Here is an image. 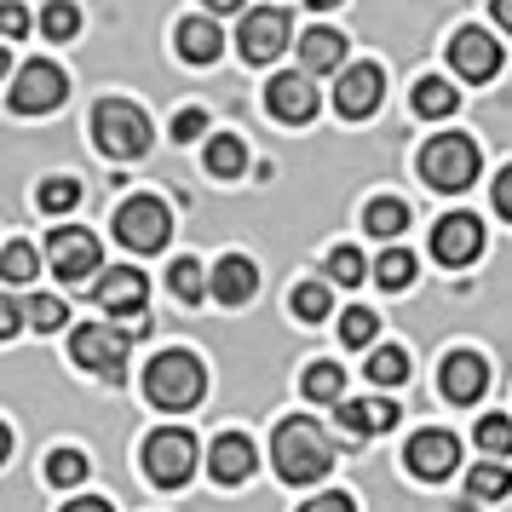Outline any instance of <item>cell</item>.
I'll list each match as a JSON object with an SVG mask.
<instances>
[{
	"label": "cell",
	"instance_id": "bcb514c9",
	"mask_svg": "<svg viewBox=\"0 0 512 512\" xmlns=\"http://www.w3.org/2000/svg\"><path fill=\"white\" fill-rule=\"evenodd\" d=\"M489 12H495V24L512 29V0H489Z\"/></svg>",
	"mask_w": 512,
	"mask_h": 512
},
{
	"label": "cell",
	"instance_id": "5bb4252c",
	"mask_svg": "<svg viewBox=\"0 0 512 512\" xmlns=\"http://www.w3.org/2000/svg\"><path fill=\"white\" fill-rule=\"evenodd\" d=\"M380 93H386L380 64H351V70L340 75V87H334V104H340V116L346 121H363V116L380 110Z\"/></svg>",
	"mask_w": 512,
	"mask_h": 512
},
{
	"label": "cell",
	"instance_id": "e0dca14e",
	"mask_svg": "<svg viewBox=\"0 0 512 512\" xmlns=\"http://www.w3.org/2000/svg\"><path fill=\"white\" fill-rule=\"evenodd\" d=\"M208 294H213L219 305H248V300L259 294V271H254V259H248V254H225L219 265H213Z\"/></svg>",
	"mask_w": 512,
	"mask_h": 512
},
{
	"label": "cell",
	"instance_id": "f1b7e54d",
	"mask_svg": "<svg viewBox=\"0 0 512 512\" xmlns=\"http://www.w3.org/2000/svg\"><path fill=\"white\" fill-rule=\"evenodd\" d=\"M167 288H173V300H179V305H202V300H208V277H202V265H196V259H179V265L167 271Z\"/></svg>",
	"mask_w": 512,
	"mask_h": 512
},
{
	"label": "cell",
	"instance_id": "4316f807",
	"mask_svg": "<svg viewBox=\"0 0 512 512\" xmlns=\"http://www.w3.org/2000/svg\"><path fill=\"white\" fill-rule=\"evenodd\" d=\"M300 392L311 397V403H340V392H346V374H340V363H311L300 380Z\"/></svg>",
	"mask_w": 512,
	"mask_h": 512
},
{
	"label": "cell",
	"instance_id": "c3c4849f",
	"mask_svg": "<svg viewBox=\"0 0 512 512\" xmlns=\"http://www.w3.org/2000/svg\"><path fill=\"white\" fill-rule=\"evenodd\" d=\"M6 455H12V432L0 426V466H6Z\"/></svg>",
	"mask_w": 512,
	"mask_h": 512
},
{
	"label": "cell",
	"instance_id": "681fc988",
	"mask_svg": "<svg viewBox=\"0 0 512 512\" xmlns=\"http://www.w3.org/2000/svg\"><path fill=\"white\" fill-rule=\"evenodd\" d=\"M334 6H340V0H311V12H334Z\"/></svg>",
	"mask_w": 512,
	"mask_h": 512
},
{
	"label": "cell",
	"instance_id": "ac0fdd59",
	"mask_svg": "<svg viewBox=\"0 0 512 512\" xmlns=\"http://www.w3.org/2000/svg\"><path fill=\"white\" fill-rule=\"evenodd\" d=\"M254 443L242 438V432H219L213 438V455H208V472H213V484H248L254 478Z\"/></svg>",
	"mask_w": 512,
	"mask_h": 512
},
{
	"label": "cell",
	"instance_id": "4fadbf2b",
	"mask_svg": "<svg viewBox=\"0 0 512 512\" xmlns=\"http://www.w3.org/2000/svg\"><path fill=\"white\" fill-rule=\"evenodd\" d=\"M403 461H409V472H415V478L438 484V478H449V472H455V461H461V443H455V432H415V438H409V449H403Z\"/></svg>",
	"mask_w": 512,
	"mask_h": 512
},
{
	"label": "cell",
	"instance_id": "74e56055",
	"mask_svg": "<svg viewBox=\"0 0 512 512\" xmlns=\"http://www.w3.org/2000/svg\"><path fill=\"white\" fill-rule=\"evenodd\" d=\"M75 29H81V12H75L70 0H52L47 12H41V35L47 41H70Z\"/></svg>",
	"mask_w": 512,
	"mask_h": 512
},
{
	"label": "cell",
	"instance_id": "cb8c5ba5",
	"mask_svg": "<svg viewBox=\"0 0 512 512\" xmlns=\"http://www.w3.org/2000/svg\"><path fill=\"white\" fill-rule=\"evenodd\" d=\"M466 495H472V501H507V495H512V472H507V461H484V466H472V478H466Z\"/></svg>",
	"mask_w": 512,
	"mask_h": 512
},
{
	"label": "cell",
	"instance_id": "ab89813d",
	"mask_svg": "<svg viewBox=\"0 0 512 512\" xmlns=\"http://www.w3.org/2000/svg\"><path fill=\"white\" fill-rule=\"evenodd\" d=\"M202 133H208V110H196V104H190V110H179V116H173V139H179V144L202 139Z\"/></svg>",
	"mask_w": 512,
	"mask_h": 512
},
{
	"label": "cell",
	"instance_id": "30bf717a",
	"mask_svg": "<svg viewBox=\"0 0 512 512\" xmlns=\"http://www.w3.org/2000/svg\"><path fill=\"white\" fill-rule=\"evenodd\" d=\"M47 254H52V271L70 282V288H81L93 271H104V259H98V236L75 231V225H58V231L47 236Z\"/></svg>",
	"mask_w": 512,
	"mask_h": 512
},
{
	"label": "cell",
	"instance_id": "44dd1931",
	"mask_svg": "<svg viewBox=\"0 0 512 512\" xmlns=\"http://www.w3.org/2000/svg\"><path fill=\"white\" fill-rule=\"evenodd\" d=\"M300 64H305L311 81L328 75V70H340V64H346V35H340V29H311L300 41Z\"/></svg>",
	"mask_w": 512,
	"mask_h": 512
},
{
	"label": "cell",
	"instance_id": "836d02e7",
	"mask_svg": "<svg viewBox=\"0 0 512 512\" xmlns=\"http://www.w3.org/2000/svg\"><path fill=\"white\" fill-rule=\"evenodd\" d=\"M328 305H334L328 282H300V288H294V317H300V323H317V317H328Z\"/></svg>",
	"mask_w": 512,
	"mask_h": 512
},
{
	"label": "cell",
	"instance_id": "d6a6232c",
	"mask_svg": "<svg viewBox=\"0 0 512 512\" xmlns=\"http://www.w3.org/2000/svg\"><path fill=\"white\" fill-rule=\"evenodd\" d=\"M47 484H58V489L87 484V455H75V449H52V461H47Z\"/></svg>",
	"mask_w": 512,
	"mask_h": 512
},
{
	"label": "cell",
	"instance_id": "83f0119b",
	"mask_svg": "<svg viewBox=\"0 0 512 512\" xmlns=\"http://www.w3.org/2000/svg\"><path fill=\"white\" fill-rule=\"evenodd\" d=\"M248 167V150H242V139L236 133H219V139L208 144V173L213 179H236Z\"/></svg>",
	"mask_w": 512,
	"mask_h": 512
},
{
	"label": "cell",
	"instance_id": "ee69618b",
	"mask_svg": "<svg viewBox=\"0 0 512 512\" xmlns=\"http://www.w3.org/2000/svg\"><path fill=\"white\" fill-rule=\"evenodd\" d=\"M495 213H501V219L512 225V167L501 173V179H495Z\"/></svg>",
	"mask_w": 512,
	"mask_h": 512
},
{
	"label": "cell",
	"instance_id": "2e32d148",
	"mask_svg": "<svg viewBox=\"0 0 512 512\" xmlns=\"http://www.w3.org/2000/svg\"><path fill=\"white\" fill-rule=\"evenodd\" d=\"M449 64H455L461 81H489V75L501 70V41L484 35V29H461L449 41Z\"/></svg>",
	"mask_w": 512,
	"mask_h": 512
},
{
	"label": "cell",
	"instance_id": "9a60e30c",
	"mask_svg": "<svg viewBox=\"0 0 512 512\" xmlns=\"http://www.w3.org/2000/svg\"><path fill=\"white\" fill-rule=\"evenodd\" d=\"M438 392L449 403H478L489 392V363L478 351H449L443 357V374H438Z\"/></svg>",
	"mask_w": 512,
	"mask_h": 512
},
{
	"label": "cell",
	"instance_id": "484cf974",
	"mask_svg": "<svg viewBox=\"0 0 512 512\" xmlns=\"http://www.w3.org/2000/svg\"><path fill=\"white\" fill-rule=\"evenodd\" d=\"M415 254H403V248H386V254L374 259V282H380V288H386V294H403V288H409V282H415Z\"/></svg>",
	"mask_w": 512,
	"mask_h": 512
},
{
	"label": "cell",
	"instance_id": "7bdbcfd3",
	"mask_svg": "<svg viewBox=\"0 0 512 512\" xmlns=\"http://www.w3.org/2000/svg\"><path fill=\"white\" fill-rule=\"evenodd\" d=\"M24 323H29V317H24V305H18V300H6V294H0V340H12V334H18Z\"/></svg>",
	"mask_w": 512,
	"mask_h": 512
},
{
	"label": "cell",
	"instance_id": "f35d334b",
	"mask_svg": "<svg viewBox=\"0 0 512 512\" xmlns=\"http://www.w3.org/2000/svg\"><path fill=\"white\" fill-rule=\"evenodd\" d=\"M363 271H369V265H363V254H357V248H334V254H328V277L340 282V288H357V282H363Z\"/></svg>",
	"mask_w": 512,
	"mask_h": 512
},
{
	"label": "cell",
	"instance_id": "7402d4cb",
	"mask_svg": "<svg viewBox=\"0 0 512 512\" xmlns=\"http://www.w3.org/2000/svg\"><path fill=\"white\" fill-rule=\"evenodd\" d=\"M173 41H179V52H185L190 64H213V58L225 52V29H219V24H208V18H185Z\"/></svg>",
	"mask_w": 512,
	"mask_h": 512
},
{
	"label": "cell",
	"instance_id": "3957f363",
	"mask_svg": "<svg viewBox=\"0 0 512 512\" xmlns=\"http://www.w3.org/2000/svg\"><path fill=\"white\" fill-rule=\"evenodd\" d=\"M93 139L104 156L139 162L144 150H150V116H144L139 104H127V98H104L93 110Z\"/></svg>",
	"mask_w": 512,
	"mask_h": 512
},
{
	"label": "cell",
	"instance_id": "7dc6e473",
	"mask_svg": "<svg viewBox=\"0 0 512 512\" xmlns=\"http://www.w3.org/2000/svg\"><path fill=\"white\" fill-rule=\"evenodd\" d=\"M202 6H208V12H242L248 0H202Z\"/></svg>",
	"mask_w": 512,
	"mask_h": 512
},
{
	"label": "cell",
	"instance_id": "d590c367",
	"mask_svg": "<svg viewBox=\"0 0 512 512\" xmlns=\"http://www.w3.org/2000/svg\"><path fill=\"white\" fill-rule=\"evenodd\" d=\"M35 202H41V213H70L75 202H81V185H75V179H41Z\"/></svg>",
	"mask_w": 512,
	"mask_h": 512
},
{
	"label": "cell",
	"instance_id": "277c9868",
	"mask_svg": "<svg viewBox=\"0 0 512 512\" xmlns=\"http://www.w3.org/2000/svg\"><path fill=\"white\" fill-rule=\"evenodd\" d=\"M420 179L432 190H466L478 179V144L466 133H438L420 150Z\"/></svg>",
	"mask_w": 512,
	"mask_h": 512
},
{
	"label": "cell",
	"instance_id": "9c48e42d",
	"mask_svg": "<svg viewBox=\"0 0 512 512\" xmlns=\"http://www.w3.org/2000/svg\"><path fill=\"white\" fill-rule=\"evenodd\" d=\"M242 58L248 64H271V58H282L288 52V41H294V18L282 12V6H259V12H248L242 18Z\"/></svg>",
	"mask_w": 512,
	"mask_h": 512
},
{
	"label": "cell",
	"instance_id": "f6af8a7d",
	"mask_svg": "<svg viewBox=\"0 0 512 512\" xmlns=\"http://www.w3.org/2000/svg\"><path fill=\"white\" fill-rule=\"evenodd\" d=\"M64 512H116V507H110V501H93V495H87V501H70Z\"/></svg>",
	"mask_w": 512,
	"mask_h": 512
},
{
	"label": "cell",
	"instance_id": "5b68a950",
	"mask_svg": "<svg viewBox=\"0 0 512 512\" xmlns=\"http://www.w3.org/2000/svg\"><path fill=\"white\" fill-rule=\"evenodd\" d=\"M167 236H173V213H167V202H156V196H133V202H121L116 242L127 248V254H162Z\"/></svg>",
	"mask_w": 512,
	"mask_h": 512
},
{
	"label": "cell",
	"instance_id": "ffe728a7",
	"mask_svg": "<svg viewBox=\"0 0 512 512\" xmlns=\"http://www.w3.org/2000/svg\"><path fill=\"white\" fill-rule=\"evenodd\" d=\"M340 426L351 438H380L397 426V403L392 397H351V403H340Z\"/></svg>",
	"mask_w": 512,
	"mask_h": 512
},
{
	"label": "cell",
	"instance_id": "1f68e13d",
	"mask_svg": "<svg viewBox=\"0 0 512 512\" xmlns=\"http://www.w3.org/2000/svg\"><path fill=\"white\" fill-rule=\"evenodd\" d=\"M374 334H380V317H374V311H363V305H351V311H340V340H346L351 351L374 346Z\"/></svg>",
	"mask_w": 512,
	"mask_h": 512
},
{
	"label": "cell",
	"instance_id": "8992f818",
	"mask_svg": "<svg viewBox=\"0 0 512 512\" xmlns=\"http://www.w3.org/2000/svg\"><path fill=\"white\" fill-rule=\"evenodd\" d=\"M144 472H150V484H162V489H185L190 472H196V438L185 426L150 432L144 438Z\"/></svg>",
	"mask_w": 512,
	"mask_h": 512
},
{
	"label": "cell",
	"instance_id": "e575fe53",
	"mask_svg": "<svg viewBox=\"0 0 512 512\" xmlns=\"http://www.w3.org/2000/svg\"><path fill=\"white\" fill-rule=\"evenodd\" d=\"M24 317H29V328H41V334H58L70 311H64V300H58V294H35V300L24 305Z\"/></svg>",
	"mask_w": 512,
	"mask_h": 512
},
{
	"label": "cell",
	"instance_id": "7a4b0ae2",
	"mask_svg": "<svg viewBox=\"0 0 512 512\" xmlns=\"http://www.w3.org/2000/svg\"><path fill=\"white\" fill-rule=\"evenodd\" d=\"M208 392V374L202 363L190 357V351H162V357H150V369H144V397L156 403V409H196Z\"/></svg>",
	"mask_w": 512,
	"mask_h": 512
},
{
	"label": "cell",
	"instance_id": "d6986e66",
	"mask_svg": "<svg viewBox=\"0 0 512 512\" xmlns=\"http://www.w3.org/2000/svg\"><path fill=\"white\" fill-rule=\"evenodd\" d=\"M144 294H150V282H144V271H104V277L93 282V300L104 305V311H121V317H133V311H144Z\"/></svg>",
	"mask_w": 512,
	"mask_h": 512
},
{
	"label": "cell",
	"instance_id": "603a6c76",
	"mask_svg": "<svg viewBox=\"0 0 512 512\" xmlns=\"http://www.w3.org/2000/svg\"><path fill=\"white\" fill-rule=\"evenodd\" d=\"M455 104H461V93H455L443 75H426V81H415V116L443 121V116H455Z\"/></svg>",
	"mask_w": 512,
	"mask_h": 512
},
{
	"label": "cell",
	"instance_id": "52a82bcc",
	"mask_svg": "<svg viewBox=\"0 0 512 512\" xmlns=\"http://www.w3.org/2000/svg\"><path fill=\"white\" fill-rule=\"evenodd\" d=\"M70 357H75V369H93L98 380H127V334L110 323H87V328H75V340H70Z\"/></svg>",
	"mask_w": 512,
	"mask_h": 512
},
{
	"label": "cell",
	"instance_id": "f907efd6",
	"mask_svg": "<svg viewBox=\"0 0 512 512\" xmlns=\"http://www.w3.org/2000/svg\"><path fill=\"white\" fill-rule=\"evenodd\" d=\"M6 75H12V58H6V47H0V81H6Z\"/></svg>",
	"mask_w": 512,
	"mask_h": 512
},
{
	"label": "cell",
	"instance_id": "f546056e",
	"mask_svg": "<svg viewBox=\"0 0 512 512\" xmlns=\"http://www.w3.org/2000/svg\"><path fill=\"white\" fill-rule=\"evenodd\" d=\"M0 277L6 282H35L41 277V254H35L29 242H6V248H0Z\"/></svg>",
	"mask_w": 512,
	"mask_h": 512
},
{
	"label": "cell",
	"instance_id": "4dcf8cb0",
	"mask_svg": "<svg viewBox=\"0 0 512 512\" xmlns=\"http://www.w3.org/2000/svg\"><path fill=\"white\" fill-rule=\"evenodd\" d=\"M363 369H369V380H380V386H403V380H409V357L397 346H374Z\"/></svg>",
	"mask_w": 512,
	"mask_h": 512
},
{
	"label": "cell",
	"instance_id": "b9f144b4",
	"mask_svg": "<svg viewBox=\"0 0 512 512\" xmlns=\"http://www.w3.org/2000/svg\"><path fill=\"white\" fill-rule=\"evenodd\" d=\"M300 512H357V501H351L346 489H328V495H317V501H305Z\"/></svg>",
	"mask_w": 512,
	"mask_h": 512
},
{
	"label": "cell",
	"instance_id": "8d00e7d4",
	"mask_svg": "<svg viewBox=\"0 0 512 512\" xmlns=\"http://www.w3.org/2000/svg\"><path fill=\"white\" fill-rule=\"evenodd\" d=\"M478 449H484V455H495V461H501V455H512V420L507 415H484V420H478Z\"/></svg>",
	"mask_w": 512,
	"mask_h": 512
},
{
	"label": "cell",
	"instance_id": "6da1fadb",
	"mask_svg": "<svg viewBox=\"0 0 512 512\" xmlns=\"http://www.w3.org/2000/svg\"><path fill=\"white\" fill-rule=\"evenodd\" d=\"M271 461H277L282 484H317V478H328L334 472V443L317 432V420H282L277 438H271Z\"/></svg>",
	"mask_w": 512,
	"mask_h": 512
},
{
	"label": "cell",
	"instance_id": "7c38bea8",
	"mask_svg": "<svg viewBox=\"0 0 512 512\" xmlns=\"http://www.w3.org/2000/svg\"><path fill=\"white\" fill-rule=\"evenodd\" d=\"M265 110L277 121H288V127H300V121H311L317 116V81L305 70H288V75H277L271 87H265Z\"/></svg>",
	"mask_w": 512,
	"mask_h": 512
},
{
	"label": "cell",
	"instance_id": "d4e9b609",
	"mask_svg": "<svg viewBox=\"0 0 512 512\" xmlns=\"http://www.w3.org/2000/svg\"><path fill=\"white\" fill-rule=\"evenodd\" d=\"M363 231H369V236H386V242H392V236L409 231V208H403L397 196H380V202H369V213H363Z\"/></svg>",
	"mask_w": 512,
	"mask_h": 512
},
{
	"label": "cell",
	"instance_id": "ba28073f",
	"mask_svg": "<svg viewBox=\"0 0 512 512\" xmlns=\"http://www.w3.org/2000/svg\"><path fill=\"white\" fill-rule=\"evenodd\" d=\"M64 98H70V75L58 70V64H47V58L24 64L18 81H12V110H18V116H47Z\"/></svg>",
	"mask_w": 512,
	"mask_h": 512
},
{
	"label": "cell",
	"instance_id": "8fae6325",
	"mask_svg": "<svg viewBox=\"0 0 512 512\" xmlns=\"http://www.w3.org/2000/svg\"><path fill=\"white\" fill-rule=\"evenodd\" d=\"M432 254H438L449 271L472 265V259L484 254V225H478L472 213H449V219H438V231H432Z\"/></svg>",
	"mask_w": 512,
	"mask_h": 512
},
{
	"label": "cell",
	"instance_id": "60d3db41",
	"mask_svg": "<svg viewBox=\"0 0 512 512\" xmlns=\"http://www.w3.org/2000/svg\"><path fill=\"white\" fill-rule=\"evenodd\" d=\"M24 29H29V12L18 6V0H0V35H6V41H18Z\"/></svg>",
	"mask_w": 512,
	"mask_h": 512
}]
</instances>
